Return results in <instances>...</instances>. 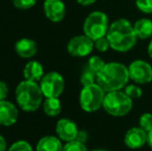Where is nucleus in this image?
I'll list each match as a JSON object with an SVG mask.
<instances>
[{"label": "nucleus", "mask_w": 152, "mask_h": 151, "mask_svg": "<svg viewBox=\"0 0 152 151\" xmlns=\"http://www.w3.org/2000/svg\"><path fill=\"white\" fill-rule=\"evenodd\" d=\"M42 91L36 82L25 80L17 86L16 101L25 112H34L42 103Z\"/></svg>", "instance_id": "obj_3"}, {"label": "nucleus", "mask_w": 152, "mask_h": 151, "mask_svg": "<svg viewBox=\"0 0 152 151\" xmlns=\"http://www.w3.org/2000/svg\"><path fill=\"white\" fill-rule=\"evenodd\" d=\"M147 144H148L149 147L152 149V131L148 133V137H147Z\"/></svg>", "instance_id": "obj_32"}, {"label": "nucleus", "mask_w": 152, "mask_h": 151, "mask_svg": "<svg viewBox=\"0 0 152 151\" xmlns=\"http://www.w3.org/2000/svg\"><path fill=\"white\" fill-rule=\"evenodd\" d=\"M80 82L81 84L84 86H89V85L95 84L96 83V74L94 71H92L90 69L86 67L84 69V71L82 73L80 78Z\"/></svg>", "instance_id": "obj_21"}, {"label": "nucleus", "mask_w": 152, "mask_h": 151, "mask_svg": "<svg viewBox=\"0 0 152 151\" xmlns=\"http://www.w3.org/2000/svg\"><path fill=\"white\" fill-rule=\"evenodd\" d=\"M44 12L51 22H61L66 14L65 4L62 0H45Z\"/></svg>", "instance_id": "obj_10"}, {"label": "nucleus", "mask_w": 152, "mask_h": 151, "mask_svg": "<svg viewBox=\"0 0 152 151\" xmlns=\"http://www.w3.org/2000/svg\"><path fill=\"white\" fill-rule=\"evenodd\" d=\"M129 80L128 67L123 63L115 61L106 63L96 75V84L106 93L122 90Z\"/></svg>", "instance_id": "obj_2"}, {"label": "nucleus", "mask_w": 152, "mask_h": 151, "mask_svg": "<svg viewBox=\"0 0 152 151\" xmlns=\"http://www.w3.org/2000/svg\"><path fill=\"white\" fill-rule=\"evenodd\" d=\"M94 42L85 34L76 35L67 44V52L74 57H86L93 51Z\"/></svg>", "instance_id": "obj_9"}, {"label": "nucleus", "mask_w": 152, "mask_h": 151, "mask_svg": "<svg viewBox=\"0 0 152 151\" xmlns=\"http://www.w3.org/2000/svg\"><path fill=\"white\" fill-rule=\"evenodd\" d=\"M106 92L97 84L84 86L80 92L79 103L83 111L87 113H93L102 108Z\"/></svg>", "instance_id": "obj_6"}, {"label": "nucleus", "mask_w": 152, "mask_h": 151, "mask_svg": "<svg viewBox=\"0 0 152 151\" xmlns=\"http://www.w3.org/2000/svg\"><path fill=\"white\" fill-rule=\"evenodd\" d=\"M137 36L140 39H148L152 36V21L148 18H141L134 24Z\"/></svg>", "instance_id": "obj_17"}, {"label": "nucleus", "mask_w": 152, "mask_h": 151, "mask_svg": "<svg viewBox=\"0 0 152 151\" xmlns=\"http://www.w3.org/2000/svg\"><path fill=\"white\" fill-rule=\"evenodd\" d=\"M104 65H106V62L104 61V59L100 58L99 56L94 55V56H91L90 58H89L87 67L90 69L92 71H94V73L97 75V74L102 71V67H104Z\"/></svg>", "instance_id": "obj_20"}, {"label": "nucleus", "mask_w": 152, "mask_h": 151, "mask_svg": "<svg viewBox=\"0 0 152 151\" xmlns=\"http://www.w3.org/2000/svg\"><path fill=\"white\" fill-rule=\"evenodd\" d=\"M132 99L124 93V91H112L107 92L102 104V109L109 115L114 117H123L132 111Z\"/></svg>", "instance_id": "obj_4"}, {"label": "nucleus", "mask_w": 152, "mask_h": 151, "mask_svg": "<svg viewBox=\"0 0 152 151\" xmlns=\"http://www.w3.org/2000/svg\"><path fill=\"white\" fill-rule=\"evenodd\" d=\"M15 50L21 58H31L37 52V44L30 38H21L15 44Z\"/></svg>", "instance_id": "obj_14"}, {"label": "nucleus", "mask_w": 152, "mask_h": 151, "mask_svg": "<svg viewBox=\"0 0 152 151\" xmlns=\"http://www.w3.org/2000/svg\"><path fill=\"white\" fill-rule=\"evenodd\" d=\"M79 129L77 124L68 118H62L56 124V133L58 138L64 142H70L76 140Z\"/></svg>", "instance_id": "obj_12"}, {"label": "nucleus", "mask_w": 152, "mask_h": 151, "mask_svg": "<svg viewBox=\"0 0 152 151\" xmlns=\"http://www.w3.org/2000/svg\"><path fill=\"white\" fill-rule=\"evenodd\" d=\"M148 133L140 126L132 127L124 135V144L129 149H139L147 144Z\"/></svg>", "instance_id": "obj_11"}, {"label": "nucleus", "mask_w": 152, "mask_h": 151, "mask_svg": "<svg viewBox=\"0 0 152 151\" xmlns=\"http://www.w3.org/2000/svg\"><path fill=\"white\" fill-rule=\"evenodd\" d=\"M61 103L59 97H47L44 101V112L50 117H55L60 114L61 112Z\"/></svg>", "instance_id": "obj_18"}, {"label": "nucleus", "mask_w": 152, "mask_h": 151, "mask_svg": "<svg viewBox=\"0 0 152 151\" xmlns=\"http://www.w3.org/2000/svg\"><path fill=\"white\" fill-rule=\"evenodd\" d=\"M106 36L109 39L111 49L121 53L130 51L138 40L134 24L124 18L117 19L111 23Z\"/></svg>", "instance_id": "obj_1"}, {"label": "nucleus", "mask_w": 152, "mask_h": 151, "mask_svg": "<svg viewBox=\"0 0 152 151\" xmlns=\"http://www.w3.org/2000/svg\"><path fill=\"white\" fill-rule=\"evenodd\" d=\"M23 75L25 80L32 82H40L44 77V67L38 61H29L23 69Z\"/></svg>", "instance_id": "obj_15"}, {"label": "nucleus", "mask_w": 152, "mask_h": 151, "mask_svg": "<svg viewBox=\"0 0 152 151\" xmlns=\"http://www.w3.org/2000/svg\"><path fill=\"white\" fill-rule=\"evenodd\" d=\"M94 48L98 51V52H107L109 49L111 48L110 47V42H109V39L107 38V36L100 37L98 39L94 40Z\"/></svg>", "instance_id": "obj_25"}, {"label": "nucleus", "mask_w": 152, "mask_h": 151, "mask_svg": "<svg viewBox=\"0 0 152 151\" xmlns=\"http://www.w3.org/2000/svg\"><path fill=\"white\" fill-rule=\"evenodd\" d=\"M87 138H88V136H87V133L84 131H79L78 133V136H77L76 140L79 142H82V143L85 144V142L87 141Z\"/></svg>", "instance_id": "obj_29"}, {"label": "nucleus", "mask_w": 152, "mask_h": 151, "mask_svg": "<svg viewBox=\"0 0 152 151\" xmlns=\"http://www.w3.org/2000/svg\"><path fill=\"white\" fill-rule=\"evenodd\" d=\"M12 2L19 9H29L35 5L37 0H12Z\"/></svg>", "instance_id": "obj_27"}, {"label": "nucleus", "mask_w": 152, "mask_h": 151, "mask_svg": "<svg viewBox=\"0 0 152 151\" xmlns=\"http://www.w3.org/2000/svg\"><path fill=\"white\" fill-rule=\"evenodd\" d=\"M147 53H148V56L152 59V39L150 40L148 44V48H147Z\"/></svg>", "instance_id": "obj_33"}, {"label": "nucleus", "mask_w": 152, "mask_h": 151, "mask_svg": "<svg viewBox=\"0 0 152 151\" xmlns=\"http://www.w3.org/2000/svg\"><path fill=\"white\" fill-rule=\"evenodd\" d=\"M80 5H83V6H88V5H91V4L95 3L97 0H76Z\"/></svg>", "instance_id": "obj_30"}, {"label": "nucleus", "mask_w": 152, "mask_h": 151, "mask_svg": "<svg viewBox=\"0 0 152 151\" xmlns=\"http://www.w3.org/2000/svg\"><path fill=\"white\" fill-rule=\"evenodd\" d=\"M8 151H33L32 150L31 145L27 141H17L15 143H12L10 145V147L8 148Z\"/></svg>", "instance_id": "obj_24"}, {"label": "nucleus", "mask_w": 152, "mask_h": 151, "mask_svg": "<svg viewBox=\"0 0 152 151\" xmlns=\"http://www.w3.org/2000/svg\"><path fill=\"white\" fill-rule=\"evenodd\" d=\"M62 151H88V149L84 143L74 140V141L66 142V144L62 148Z\"/></svg>", "instance_id": "obj_23"}, {"label": "nucleus", "mask_w": 152, "mask_h": 151, "mask_svg": "<svg viewBox=\"0 0 152 151\" xmlns=\"http://www.w3.org/2000/svg\"><path fill=\"white\" fill-rule=\"evenodd\" d=\"M123 91L128 97L134 101V99H138L142 96L143 94V90L140 86H138V84H129V85H126L125 87L123 88Z\"/></svg>", "instance_id": "obj_19"}, {"label": "nucleus", "mask_w": 152, "mask_h": 151, "mask_svg": "<svg viewBox=\"0 0 152 151\" xmlns=\"http://www.w3.org/2000/svg\"><path fill=\"white\" fill-rule=\"evenodd\" d=\"M40 89L46 97H59L64 91L65 82L59 73L50 71L42 77L40 81Z\"/></svg>", "instance_id": "obj_7"}, {"label": "nucleus", "mask_w": 152, "mask_h": 151, "mask_svg": "<svg viewBox=\"0 0 152 151\" xmlns=\"http://www.w3.org/2000/svg\"><path fill=\"white\" fill-rule=\"evenodd\" d=\"M7 93H8L7 85L4 82H2V81H0V101H5L6 96H7Z\"/></svg>", "instance_id": "obj_28"}, {"label": "nucleus", "mask_w": 152, "mask_h": 151, "mask_svg": "<svg viewBox=\"0 0 152 151\" xmlns=\"http://www.w3.org/2000/svg\"><path fill=\"white\" fill-rule=\"evenodd\" d=\"M129 79L138 85L148 84L152 81V65L142 59H136L128 65Z\"/></svg>", "instance_id": "obj_8"}, {"label": "nucleus", "mask_w": 152, "mask_h": 151, "mask_svg": "<svg viewBox=\"0 0 152 151\" xmlns=\"http://www.w3.org/2000/svg\"><path fill=\"white\" fill-rule=\"evenodd\" d=\"M136 6L144 14H152V0H136Z\"/></svg>", "instance_id": "obj_26"}, {"label": "nucleus", "mask_w": 152, "mask_h": 151, "mask_svg": "<svg viewBox=\"0 0 152 151\" xmlns=\"http://www.w3.org/2000/svg\"><path fill=\"white\" fill-rule=\"evenodd\" d=\"M139 126L144 129L146 133L152 131V114L144 113L140 116L139 119Z\"/></svg>", "instance_id": "obj_22"}, {"label": "nucleus", "mask_w": 152, "mask_h": 151, "mask_svg": "<svg viewBox=\"0 0 152 151\" xmlns=\"http://www.w3.org/2000/svg\"><path fill=\"white\" fill-rule=\"evenodd\" d=\"M19 112L16 106L7 101H0V125L10 126L17 122Z\"/></svg>", "instance_id": "obj_13"}, {"label": "nucleus", "mask_w": 152, "mask_h": 151, "mask_svg": "<svg viewBox=\"0 0 152 151\" xmlns=\"http://www.w3.org/2000/svg\"><path fill=\"white\" fill-rule=\"evenodd\" d=\"M92 151H109V150H106V149H94Z\"/></svg>", "instance_id": "obj_34"}, {"label": "nucleus", "mask_w": 152, "mask_h": 151, "mask_svg": "<svg viewBox=\"0 0 152 151\" xmlns=\"http://www.w3.org/2000/svg\"><path fill=\"white\" fill-rule=\"evenodd\" d=\"M6 150V141L1 135H0V151Z\"/></svg>", "instance_id": "obj_31"}, {"label": "nucleus", "mask_w": 152, "mask_h": 151, "mask_svg": "<svg viewBox=\"0 0 152 151\" xmlns=\"http://www.w3.org/2000/svg\"><path fill=\"white\" fill-rule=\"evenodd\" d=\"M61 140L55 136H45L36 145V151H62Z\"/></svg>", "instance_id": "obj_16"}, {"label": "nucleus", "mask_w": 152, "mask_h": 151, "mask_svg": "<svg viewBox=\"0 0 152 151\" xmlns=\"http://www.w3.org/2000/svg\"><path fill=\"white\" fill-rule=\"evenodd\" d=\"M109 27L110 23L107 14L100 10H94L85 19L83 23V32L94 42L98 38L106 36Z\"/></svg>", "instance_id": "obj_5"}]
</instances>
